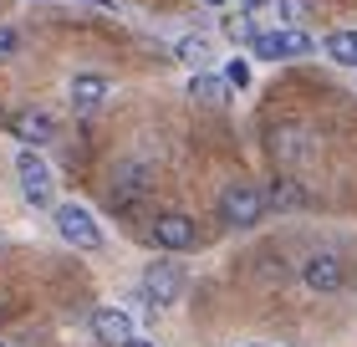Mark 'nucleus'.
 I'll return each mask as SVG.
<instances>
[{
    "label": "nucleus",
    "instance_id": "obj_1",
    "mask_svg": "<svg viewBox=\"0 0 357 347\" xmlns=\"http://www.w3.org/2000/svg\"><path fill=\"white\" fill-rule=\"evenodd\" d=\"M312 36L301 26H271V31H255L250 36V52L266 57V61H291V57H312Z\"/></svg>",
    "mask_w": 357,
    "mask_h": 347
},
{
    "label": "nucleus",
    "instance_id": "obj_2",
    "mask_svg": "<svg viewBox=\"0 0 357 347\" xmlns=\"http://www.w3.org/2000/svg\"><path fill=\"white\" fill-rule=\"evenodd\" d=\"M220 220H225V225H235V230L261 225V220H266V194L240 179V184H230V189L220 194Z\"/></svg>",
    "mask_w": 357,
    "mask_h": 347
},
{
    "label": "nucleus",
    "instance_id": "obj_3",
    "mask_svg": "<svg viewBox=\"0 0 357 347\" xmlns=\"http://www.w3.org/2000/svg\"><path fill=\"white\" fill-rule=\"evenodd\" d=\"M56 235L77 251H102V230L82 205H56Z\"/></svg>",
    "mask_w": 357,
    "mask_h": 347
},
{
    "label": "nucleus",
    "instance_id": "obj_4",
    "mask_svg": "<svg viewBox=\"0 0 357 347\" xmlns=\"http://www.w3.org/2000/svg\"><path fill=\"white\" fill-rule=\"evenodd\" d=\"M15 174H21V194L31 205H52V169L36 148H21L15 154Z\"/></svg>",
    "mask_w": 357,
    "mask_h": 347
},
{
    "label": "nucleus",
    "instance_id": "obj_5",
    "mask_svg": "<svg viewBox=\"0 0 357 347\" xmlns=\"http://www.w3.org/2000/svg\"><path fill=\"white\" fill-rule=\"evenodd\" d=\"M149 240L158 245V251H189V245L199 240V225H194L189 214L169 209V214H158V220L149 225Z\"/></svg>",
    "mask_w": 357,
    "mask_h": 347
},
{
    "label": "nucleus",
    "instance_id": "obj_6",
    "mask_svg": "<svg viewBox=\"0 0 357 347\" xmlns=\"http://www.w3.org/2000/svg\"><path fill=\"white\" fill-rule=\"evenodd\" d=\"M6 128H10L26 148H41V143L56 138V118H52V112H41V108H15L10 118H6Z\"/></svg>",
    "mask_w": 357,
    "mask_h": 347
},
{
    "label": "nucleus",
    "instance_id": "obj_7",
    "mask_svg": "<svg viewBox=\"0 0 357 347\" xmlns=\"http://www.w3.org/2000/svg\"><path fill=\"white\" fill-rule=\"evenodd\" d=\"M143 291H149L158 307H174L178 296H184V266H178V260H153L149 276H143Z\"/></svg>",
    "mask_w": 357,
    "mask_h": 347
},
{
    "label": "nucleus",
    "instance_id": "obj_8",
    "mask_svg": "<svg viewBox=\"0 0 357 347\" xmlns=\"http://www.w3.org/2000/svg\"><path fill=\"white\" fill-rule=\"evenodd\" d=\"M301 281L312 291H321V296H332V291H342L347 286V271H342V260H337L332 251H321V256H312L301 266Z\"/></svg>",
    "mask_w": 357,
    "mask_h": 347
},
{
    "label": "nucleus",
    "instance_id": "obj_9",
    "mask_svg": "<svg viewBox=\"0 0 357 347\" xmlns=\"http://www.w3.org/2000/svg\"><path fill=\"white\" fill-rule=\"evenodd\" d=\"M92 337L102 347H123L128 337H138V332H133V317H128L123 307H102V311H92Z\"/></svg>",
    "mask_w": 357,
    "mask_h": 347
},
{
    "label": "nucleus",
    "instance_id": "obj_10",
    "mask_svg": "<svg viewBox=\"0 0 357 347\" xmlns=\"http://www.w3.org/2000/svg\"><path fill=\"white\" fill-rule=\"evenodd\" d=\"M67 92H72V108H77V112H97V108L107 103L112 82H107V77H97V72H77Z\"/></svg>",
    "mask_w": 357,
    "mask_h": 347
},
{
    "label": "nucleus",
    "instance_id": "obj_11",
    "mask_svg": "<svg viewBox=\"0 0 357 347\" xmlns=\"http://www.w3.org/2000/svg\"><path fill=\"white\" fill-rule=\"evenodd\" d=\"M143 189H149V174L143 169H123L118 179H112V205L118 209H133L143 200Z\"/></svg>",
    "mask_w": 357,
    "mask_h": 347
},
{
    "label": "nucleus",
    "instance_id": "obj_12",
    "mask_svg": "<svg viewBox=\"0 0 357 347\" xmlns=\"http://www.w3.org/2000/svg\"><path fill=\"white\" fill-rule=\"evenodd\" d=\"M189 97H194V103H209V108H220L225 97H230V87H225V82H220L215 72H194V77H189Z\"/></svg>",
    "mask_w": 357,
    "mask_h": 347
},
{
    "label": "nucleus",
    "instance_id": "obj_13",
    "mask_svg": "<svg viewBox=\"0 0 357 347\" xmlns=\"http://www.w3.org/2000/svg\"><path fill=\"white\" fill-rule=\"evenodd\" d=\"M266 205H275V209H301L306 205V189L296 184V179H275L271 194H266Z\"/></svg>",
    "mask_w": 357,
    "mask_h": 347
},
{
    "label": "nucleus",
    "instance_id": "obj_14",
    "mask_svg": "<svg viewBox=\"0 0 357 347\" xmlns=\"http://www.w3.org/2000/svg\"><path fill=\"white\" fill-rule=\"evenodd\" d=\"M327 57L357 72V31H332V36H327Z\"/></svg>",
    "mask_w": 357,
    "mask_h": 347
},
{
    "label": "nucleus",
    "instance_id": "obj_15",
    "mask_svg": "<svg viewBox=\"0 0 357 347\" xmlns=\"http://www.w3.org/2000/svg\"><path fill=\"white\" fill-rule=\"evenodd\" d=\"M209 57H215V52H209V41H204V36H184V41H178V61H184V67L204 72V67H209Z\"/></svg>",
    "mask_w": 357,
    "mask_h": 347
},
{
    "label": "nucleus",
    "instance_id": "obj_16",
    "mask_svg": "<svg viewBox=\"0 0 357 347\" xmlns=\"http://www.w3.org/2000/svg\"><path fill=\"white\" fill-rule=\"evenodd\" d=\"M220 82H225V87H240V92H245V87H250V61H240V57L225 61V77H220Z\"/></svg>",
    "mask_w": 357,
    "mask_h": 347
},
{
    "label": "nucleus",
    "instance_id": "obj_17",
    "mask_svg": "<svg viewBox=\"0 0 357 347\" xmlns=\"http://www.w3.org/2000/svg\"><path fill=\"white\" fill-rule=\"evenodd\" d=\"M225 36H230V41H250L255 21H250V15H230V21H225Z\"/></svg>",
    "mask_w": 357,
    "mask_h": 347
},
{
    "label": "nucleus",
    "instance_id": "obj_18",
    "mask_svg": "<svg viewBox=\"0 0 357 347\" xmlns=\"http://www.w3.org/2000/svg\"><path fill=\"white\" fill-rule=\"evenodd\" d=\"M15 46H21V31H15V26H0V61L15 57Z\"/></svg>",
    "mask_w": 357,
    "mask_h": 347
},
{
    "label": "nucleus",
    "instance_id": "obj_19",
    "mask_svg": "<svg viewBox=\"0 0 357 347\" xmlns=\"http://www.w3.org/2000/svg\"><path fill=\"white\" fill-rule=\"evenodd\" d=\"M123 347H153V342H143V337H128V342H123Z\"/></svg>",
    "mask_w": 357,
    "mask_h": 347
},
{
    "label": "nucleus",
    "instance_id": "obj_20",
    "mask_svg": "<svg viewBox=\"0 0 357 347\" xmlns=\"http://www.w3.org/2000/svg\"><path fill=\"white\" fill-rule=\"evenodd\" d=\"M199 6H215V10H220V6H225V0H199Z\"/></svg>",
    "mask_w": 357,
    "mask_h": 347
},
{
    "label": "nucleus",
    "instance_id": "obj_21",
    "mask_svg": "<svg viewBox=\"0 0 357 347\" xmlns=\"http://www.w3.org/2000/svg\"><path fill=\"white\" fill-rule=\"evenodd\" d=\"M97 6H118V0H97Z\"/></svg>",
    "mask_w": 357,
    "mask_h": 347
}]
</instances>
